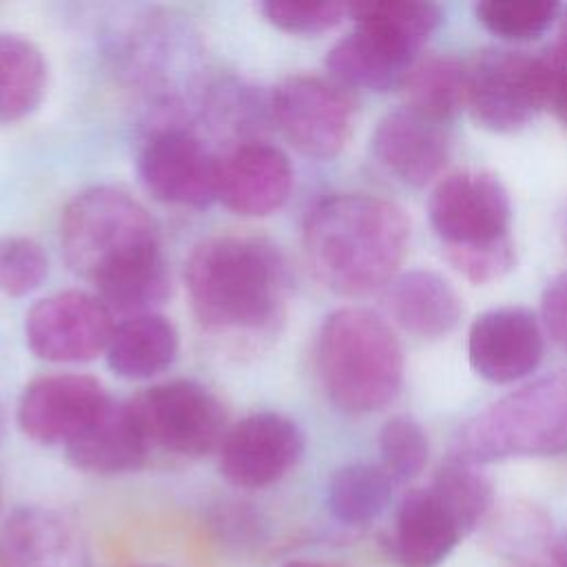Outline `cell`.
Listing matches in <instances>:
<instances>
[{
  "label": "cell",
  "mask_w": 567,
  "mask_h": 567,
  "mask_svg": "<svg viewBox=\"0 0 567 567\" xmlns=\"http://www.w3.org/2000/svg\"><path fill=\"white\" fill-rule=\"evenodd\" d=\"M549 518L534 505H514L494 525V545L512 556H527L540 547H549Z\"/></svg>",
  "instance_id": "1f68e13d"
},
{
  "label": "cell",
  "mask_w": 567,
  "mask_h": 567,
  "mask_svg": "<svg viewBox=\"0 0 567 567\" xmlns=\"http://www.w3.org/2000/svg\"><path fill=\"white\" fill-rule=\"evenodd\" d=\"M545 352V339L536 315L527 308H494L478 315L467 332V359L472 370L496 385L514 383L532 374Z\"/></svg>",
  "instance_id": "2e32d148"
},
{
  "label": "cell",
  "mask_w": 567,
  "mask_h": 567,
  "mask_svg": "<svg viewBox=\"0 0 567 567\" xmlns=\"http://www.w3.org/2000/svg\"><path fill=\"white\" fill-rule=\"evenodd\" d=\"M306 436L281 412H252L228 425L219 447V472L235 487L259 489L284 478L303 456Z\"/></svg>",
  "instance_id": "4fadbf2b"
},
{
  "label": "cell",
  "mask_w": 567,
  "mask_h": 567,
  "mask_svg": "<svg viewBox=\"0 0 567 567\" xmlns=\"http://www.w3.org/2000/svg\"><path fill=\"white\" fill-rule=\"evenodd\" d=\"M179 352V332L162 312L126 317L115 323L106 365L122 379L144 381L166 372Z\"/></svg>",
  "instance_id": "7402d4cb"
},
{
  "label": "cell",
  "mask_w": 567,
  "mask_h": 567,
  "mask_svg": "<svg viewBox=\"0 0 567 567\" xmlns=\"http://www.w3.org/2000/svg\"><path fill=\"white\" fill-rule=\"evenodd\" d=\"M115 317L95 292L60 290L35 301L24 317L29 350L49 363H86L106 352Z\"/></svg>",
  "instance_id": "7c38bea8"
},
{
  "label": "cell",
  "mask_w": 567,
  "mask_h": 567,
  "mask_svg": "<svg viewBox=\"0 0 567 567\" xmlns=\"http://www.w3.org/2000/svg\"><path fill=\"white\" fill-rule=\"evenodd\" d=\"M381 467L394 483L416 478L430 456V443L423 427L410 416H392L379 430Z\"/></svg>",
  "instance_id": "f1b7e54d"
},
{
  "label": "cell",
  "mask_w": 567,
  "mask_h": 567,
  "mask_svg": "<svg viewBox=\"0 0 567 567\" xmlns=\"http://www.w3.org/2000/svg\"><path fill=\"white\" fill-rule=\"evenodd\" d=\"M558 454H567V368L492 401L456 427L450 445V458L476 467Z\"/></svg>",
  "instance_id": "52a82bcc"
},
{
  "label": "cell",
  "mask_w": 567,
  "mask_h": 567,
  "mask_svg": "<svg viewBox=\"0 0 567 567\" xmlns=\"http://www.w3.org/2000/svg\"><path fill=\"white\" fill-rule=\"evenodd\" d=\"M64 454L73 467L86 474L115 476L140 470L151 445L128 399H111L102 414L64 447Z\"/></svg>",
  "instance_id": "d6986e66"
},
{
  "label": "cell",
  "mask_w": 567,
  "mask_h": 567,
  "mask_svg": "<svg viewBox=\"0 0 567 567\" xmlns=\"http://www.w3.org/2000/svg\"><path fill=\"white\" fill-rule=\"evenodd\" d=\"M547 554H549L554 567H567V532L560 534L558 538H551Z\"/></svg>",
  "instance_id": "d590c367"
},
{
  "label": "cell",
  "mask_w": 567,
  "mask_h": 567,
  "mask_svg": "<svg viewBox=\"0 0 567 567\" xmlns=\"http://www.w3.org/2000/svg\"><path fill=\"white\" fill-rule=\"evenodd\" d=\"M427 217L447 264L467 281L489 284L516 266L512 202L494 173H447L427 199Z\"/></svg>",
  "instance_id": "277c9868"
},
{
  "label": "cell",
  "mask_w": 567,
  "mask_h": 567,
  "mask_svg": "<svg viewBox=\"0 0 567 567\" xmlns=\"http://www.w3.org/2000/svg\"><path fill=\"white\" fill-rule=\"evenodd\" d=\"M202 111L215 128L235 135V144L261 140L264 124H272L270 93L235 78L210 84L202 97Z\"/></svg>",
  "instance_id": "484cf974"
},
{
  "label": "cell",
  "mask_w": 567,
  "mask_h": 567,
  "mask_svg": "<svg viewBox=\"0 0 567 567\" xmlns=\"http://www.w3.org/2000/svg\"><path fill=\"white\" fill-rule=\"evenodd\" d=\"M394 481L374 463H346L337 467L326 485V505L343 525H368L379 518L392 501Z\"/></svg>",
  "instance_id": "d4e9b609"
},
{
  "label": "cell",
  "mask_w": 567,
  "mask_h": 567,
  "mask_svg": "<svg viewBox=\"0 0 567 567\" xmlns=\"http://www.w3.org/2000/svg\"><path fill=\"white\" fill-rule=\"evenodd\" d=\"M193 317L221 350L246 354L281 332L290 299L284 252L255 235H213L197 241L184 266Z\"/></svg>",
  "instance_id": "6da1fadb"
},
{
  "label": "cell",
  "mask_w": 567,
  "mask_h": 567,
  "mask_svg": "<svg viewBox=\"0 0 567 567\" xmlns=\"http://www.w3.org/2000/svg\"><path fill=\"white\" fill-rule=\"evenodd\" d=\"M543 109L567 128V40H558L538 55Z\"/></svg>",
  "instance_id": "d6a6232c"
},
{
  "label": "cell",
  "mask_w": 567,
  "mask_h": 567,
  "mask_svg": "<svg viewBox=\"0 0 567 567\" xmlns=\"http://www.w3.org/2000/svg\"><path fill=\"white\" fill-rule=\"evenodd\" d=\"M560 40H567V11H565V16H563V20H560Z\"/></svg>",
  "instance_id": "74e56055"
},
{
  "label": "cell",
  "mask_w": 567,
  "mask_h": 567,
  "mask_svg": "<svg viewBox=\"0 0 567 567\" xmlns=\"http://www.w3.org/2000/svg\"><path fill=\"white\" fill-rule=\"evenodd\" d=\"M270 115L301 155L330 159L352 135L354 100L330 78L292 73L270 91Z\"/></svg>",
  "instance_id": "9c48e42d"
},
{
  "label": "cell",
  "mask_w": 567,
  "mask_h": 567,
  "mask_svg": "<svg viewBox=\"0 0 567 567\" xmlns=\"http://www.w3.org/2000/svg\"><path fill=\"white\" fill-rule=\"evenodd\" d=\"M315 365L328 401L346 414H370L392 403L405 372L392 326L359 306L337 308L321 321Z\"/></svg>",
  "instance_id": "5b68a950"
},
{
  "label": "cell",
  "mask_w": 567,
  "mask_h": 567,
  "mask_svg": "<svg viewBox=\"0 0 567 567\" xmlns=\"http://www.w3.org/2000/svg\"><path fill=\"white\" fill-rule=\"evenodd\" d=\"M259 11L275 29L292 35H319L348 18V4L332 0H266Z\"/></svg>",
  "instance_id": "4dcf8cb0"
},
{
  "label": "cell",
  "mask_w": 567,
  "mask_h": 567,
  "mask_svg": "<svg viewBox=\"0 0 567 567\" xmlns=\"http://www.w3.org/2000/svg\"><path fill=\"white\" fill-rule=\"evenodd\" d=\"M540 317L549 337L567 350V270L556 275L543 290Z\"/></svg>",
  "instance_id": "836d02e7"
},
{
  "label": "cell",
  "mask_w": 567,
  "mask_h": 567,
  "mask_svg": "<svg viewBox=\"0 0 567 567\" xmlns=\"http://www.w3.org/2000/svg\"><path fill=\"white\" fill-rule=\"evenodd\" d=\"M284 567H332V565H326V563H317V560H292Z\"/></svg>",
  "instance_id": "8d00e7d4"
},
{
  "label": "cell",
  "mask_w": 567,
  "mask_h": 567,
  "mask_svg": "<svg viewBox=\"0 0 567 567\" xmlns=\"http://www.w3.org/2000/svg\"><path fill=\"white\" fill-rule=\"evenodd\" d=\"M383 306L399 328L421 339L445 337L463 315L461 297L452 284L425 268L399 272L383 288Z\"/></svg>",
  "instance_id": "ffe728a7"
},
{
  "label": "cell",
  "mask_w": 567,
  "mask_h": 567,
  "mask_svg": "<svg viewBox=\"0 0 567 567\" xmlns=\"http://www.w3.org/2000/svg\"><path fill=\"white\" fill-rule=\"evenodd\" d=\"M565 239H567V230H565Z\"/></svg>",
  "instance_id": "f35d334b"
},
{
  "label": "cell",
  "mask_w": 567,
  "mask_h": 567,
  "mask_svg": "<svg viewBox=\"0 0 567 567\" xmlns=\"http://www.w3.org/2000/svg\"><path fill=\"white\" fill-rule=\"evenodd\" d=\"M153 447L197 458L219 447L228 421L217 394L190 379L155 383L128 399Z\"/></svg>",
  "instance_id": "ba28073f"
},
{
  "label": "cell",
  "mask_w": 567,
  "mask_h": 567,
  "mask_svg": "<svg viewBox=\"0 0 567 567\" xmlns=\"http://www.w3.org/2000/svg\"><path fill=\"white\" fill-rule=\"evenodd\" d=\"M465 106L487 131L523 128L543 109L538 58L503 47L481 49L467 62Z\"/></svg>",
  "instance_id": "30bf717a"
},
{
  "label": "cell",
  "mask_w": 567,
  "mask_h": 567,
  "mask_svg": "<svg viewBox=\"0 0 567 567\" xmlns=\"http://www.w3.org/2000/svg\"><path fill=\"white\" fill-rule=\"evenodd\" d=\"M370 151L385 173L419 188L436 179L447 166L452 137L445 124L403 106L377 122L370 135Z\"/></svg>",
  "instance_id": "e0dca14e"
},
{
  "label": "cell",
  "mask_w": 567,
  "mask_h": 567,
  "mask_svg": "<svg viewBox=\"0 0 567 567\" xmlns=\"http://www.w3.org/2000/svg\"><path fill=\"white\" fill-rule=\"evenodd\" d=\"M106 388L75 372H53L29 381L16 405L20 432L40 445L66 447L109 405Z\"/></svg>",
  "instance_id": "5bb4252c"
},
{
  "label": "cell",
  "mask_w": 567,
  "mask_h": 567,
  "mask_svg": "<svg viewBox=\"0 0 567 567\" xmlns=\"http://www.w3.org/2000/svg\"><path fill=\"white\" fill-rule=\"evenodd\" d=\"M301 244L312 275L341 297L383 290L410 246L405 210L370 193H334L306 215Z\"/></svg>",
  "instance_id": "7a4b0ae2"
},
{
  "label": "cell",
  "mask_w": 567,
  "mask_h": 567,
  "mask_svg": "<svg viewBox=\"0 0 567 567\" xmlns=\"http://www.w3.org/2000/svg\"><path fill=\"white\" fill-rule=\"evenodd\" d=\"M401 91L405 109L447 126L467 102V62L450 53L423 55L408 71Z\"/></svg>",
  "instance_id": "603a6c76"
},
{
  "label": "cell",
  "mask_w": 567,
  "mask_h": 567,
  "mask_svg": "<svg viewBox=\"0 0 567 567\" xmlns=\"http://www.w3.org/2000/svg\"><path fill=\"white\" fill-rule=\"evenodd\" d=\"M463 538L456 523L430 492H408L394 514L392 551L403 567H439Z\"/></svg>",
  "instance_id": "44dd1931"
},
{
  "label": "cell",
  "mask_w": 567,
  "mask_h": 567,
  "mask_svg": "<svg viewBox=\"0 0 567 567\" xmlns=\"http://www.w3.org/2000/svg\"><path fill=\"white\" fill-rule=\"evenodd\" d=\"M354 29L326 53L328 78L343 89L385 93L401 89L419 51L441 27L443 11L419 0H363L348 4Z\"/></svg>",
  "instance_id": "8992f818"
},
{
  "label": "cell",
  "mask_w": 567,
  "mask_h": 567,
  "mask_svg": "<svg viewBox=\"0 0 567 567\" xmlns=\"http://www.w3.org/2000/svg\"><path fill=\"white\" fill-rule=\"evenodd\" d=\"M295 186L290 157L266 140L233 144L219 155L217 202L241 217H268L286 206Z\"/></svg>",
  "instance_id": "9a60e30c"
},
{
  "label": "cell",
  "mask_w": 567,
  "mask_h": 567,
  "mask_svg": "<svg viewBox=\"0 0 567 567\" xmlns=\"http://www.w3.org/2000/svg\"><path fill=\"white\" fill-rule=\"evenodd\" d=\"M474 11L489 33L520 42L543 35L558 18L560 4L545 0H485Z\"/></svg>",
  "instance_id": "83f0119b"
},
{
  "label": "cell",
  "mask_w": 567,
  "mask_h": 567,
  "mask_svg": "<svg viewBox=\"0 0 567 567\" xmlns=\"http://www.w3.org/2000/svg\"><path fill=\"white\" fill-rule=\"evenodd\" d=\"M4 567H91V554L75 523L44 505H24L0 529Z\"/></svg>",
  "instance_id": "ac0fdd59"
},
{
  "label": "cell",
  "mask_w": 567,
  "mask_h": 567,
  "mask_svg": "<svg viewBox=\"0 0 567 567\" xmlns=\"http://www.w3.org/2000/svg\"><path fill=\"white\" fill-rule=\"evenodd\" d=\"M215 527L219 529L221 538L230 543H255L261 538V520L255 512L244 507H226L215 518Z\"/></svg>",
  "instance_id": "e575fe53"
},
{
  "label": "cell",
  "mask_w": 567,
  "mask_h": 567,
  "mask_svg": "<svg viewBox=\"0 0 567 567\" xmlns=\"http://www.w3.org/2000/svg\"><path fill=\"white\" fill-rule=\"evenodd\" d=\"M60 246L69 270L91 281L95 295L168 266L148 208L113 184L89 186L69 199Z\"/></svg>",
  "instance_id": "3957f363"
},
{
  "label": "cell",
  "mask_w": 567,
  "mask_h": 567,
  "mask_svg": "<svg viewBox=\"0 0 567 567\" xmlns=\"http://www.w3.org/2000/svg\"><path fill=\"white\" fill-rule=\"evenodd\" d=\"M47 84L42 49L20 33L0 31V124L29 117L42 104Z\"/></svg>",
  "instance_id": "cb8c5ba5"
},
{
  "label": "cell",
  "mask_w": 567,
  "mask_h": 567,
  "mask_svg": "<svg viewBox=\"0 0 567 567\" xmlns=\"http://www.w3.org/2000/svg\"><path fill=\"white\" fill-rule=\"evenodd\" d=\"M427 487L463 536L474 532L494 507L489 478L476 465L463 461L450 458L439 465Z\"/></svg>",
  "instance_id": "4316f807"
},
{
  "label": "cell",
  "mask_w": 567,
  "mask_h": 567,
  "mask_svg": "<svg viewBox=\"0 0 567 567\" xmlns=\"http://www.w3.org/2000/svg\"><path fill=\"white\" fill-rule=\"evenodd\" d=\"M49 275L44 248L24 235L0 239V292L7 297H27L38 290Z\"/></svg>",
  "instance_id": "f546056e"
},
{
  "label": "cell",
  "mask_w": 567,
  "mask_h": 567,
  "mask_svg": "<svg viewBox=\"0 0 567 567\" xmlns=\"http://www.w3.org/2000/svg\"><path fill=\"white\" fill-rule=\"evenodd\" d=\"M137 177L155 202L202 210L217 202L219 155L186 126H157L137 153Z\"/></svg>",
  "instance_id": "8fae6325"
}]
</instances>
